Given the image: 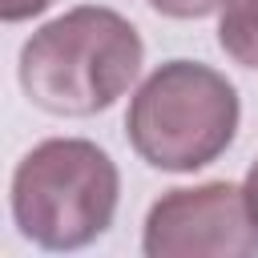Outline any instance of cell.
I'll return each mask as SVG.
<instances>
[{"label":"cell","instance_id":"cell-1","mask_svg":"<svg viewBox=\"0 0 258 258\" xmlns=\"http://www.w3.org/2000/svg\"><path fill=\"white\" fill-rule=\"evenodd\" d=\"M141 60L145 44L121 12L81 4L24 40L16 77L28 101L44 113L93 117L129 93Z\"/></svg>","mask_w":258,"mask_h":258},{"label":"cell","instance_id":"cell-2","mask_svg":"<svg viewBox=\"0 0 258 258\" xmlns=\"http://www.w3.org/2000/svg\"><path fill=\"white\" fill-rule=\"evenodd\" d=\"M238 89L202 60L157 64L129 101L125 137L161 173H194L218 161L238 133Z\"/></svg>","mask_w":258,"mask_h":258},{"label":"cell","instance_id":"cell-3","mask_svg":"<svg viewBox=\"0 0 258 258\" xmlns=\"http://www.w3.org/2000/svg\"><path fill=\"white\" fill-rule=\"evenodd\" d=\"M121 173L89 137H48L12 173V222L40 250H81L117 214Z\"/></svg>","mask_w":258,"mask_h":258},{"label":"cell","instance_id":"cell-4","mask_svg":"<svg viewBox=\"0 0 258 258\" xmlns=\"http://www.w3.org/2000/svg\"><path fill=\"white\" fill-rule=\"evenodd\" d=\"M149 258H250L258 254V230L246 210L242 185L206 181L161 194L141 230Z\"/></svg>","mask_w":258,"mask_h":258},{"label":"cell","instance_id":"cell-5","mask_svg":"<svg viewBox=\"0 0 258 258\" xmlns=\"http://www.w3.org/2000/svg\"><path fill=\"white\" fill-rule=\"evenodd\" d=\"M218 44L242 69H258V0H222Z\"/></svg>","mask_w":258,"mask_h":258},{"label":"cell","instance_id":"cell-6","mask_svg":"<svg viewBox=\"0 0 258 258\" xmlns=\"http://www.w3.org/2000/svg\"><path fill=\"white\" fill-rule=\"evenodd\" d=\"M145 4L173 20H198V16H210L222 8V0H145Z\"/></svg>","mask_w":258,"mask_h":258},{"label":"cell","instance_id":"cell-7","mask_svg":"<svg viewBox=\"0 0 258 258\" xmlns=\"http://www.w3.org/2000/svg\"><path fill=\"white\" fill-rule=\"evenodd\" d=\"M52 0H0V20L4 24H16V20H28V16H40Z\"/></svg>","mask_w":258,"mask_h":258},{"label":"cell","instance_id":"cell-8","mask_svg":"<svg viewBox=\"0 0 258 258\" xmlns=\"http://www.w3.org/2000/svg\"><path fill=\"white\" fill-rule=\"evenodd\" d=\"M242 194H246V210H250V222L258 230V161L246 169V181H242Z\"/></svg>","mask_w":258,"mask_h":258}]
</instances>
